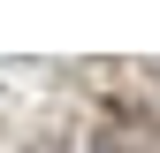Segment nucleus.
Wrapping results in <instances>:
<instances>
[{"instance_id":"1","label":"nucleus","mask_w":160,"mask_h":153,"mask_svg":"<svg viewBox=\"0 0 160 153\" xmlns=\"http://www.w3.org/2000/svg\"><path fill=\"white\" fill-rule=\"evenodd\" d=\"M114 123H122V130H114L99 153H160V123H152V115H122V107H114Z\"/></svg>"}]
</instances>
